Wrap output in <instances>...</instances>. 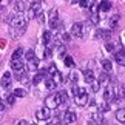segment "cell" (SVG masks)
<instances>
[{"label":"cell","mask_w":125,"mask_h":125,"mask_svg":"<svg viewBox=\"0 0 125 125\" xmlns=\"http://www.w3.org/2000/svg\"><path fill=\"white\" fill-rule=\"evenodd\" d=\"M51 56H52V50H51V48H46V50H45V59H50Z\"/></svg>","instance_id":"obj_42"},{"label":"cell","mask_w":125,"mask_h":125,"mask_svg":"<svg viewBox=\"0 0 125 125\" xmlns=\"http://www.w3.org/2000/svg\"><path fill=\"white\" fill-rule=\"evenodd\" d=\"M16 9L19 12H22L23 9H25V5H23V0H17L16 2Z\"/></svg>","instance_id":"obj_32"},{"label":"cell","mask_w":125,"mask_h":125,"mask_svg":"<svg viewBox=\"0 0 125 125\" xmlns=\"http://www.w3.org/2000/svg\"><path fill=\"white\" fill-rule=\"evenodd\" d=\"M97 82H99V85H105V86H107V85L110 83V74H108V73H105V71H102V73L99 74Z\"/></svg>","instance_id":"obj_11"},{"label":"cell","mask_w":125,"mask_h":125,"mask_svg":"<svg viewBox=\"0 0 125 125\" xmlns=\"http://www.w3.org/2000/svg\"><path fill=\"white\" fill-rule=\"evenodd\" d=\"M23 54H25L26 60H31V59H34V57H36V52H34V50H28L26 52H23Z\"/></svg>","instance_id":"obj_31"},{"label":"cell","mask_w":125,"mask_h":125,"mask_svg":"<svg viewBox=\"0 0 125 125\" xmlns=\"http://www.w3.org/2000/svg\"><path fill=\"white\" fill-rule=\"evenodd\" d=\"M6 104L8 105H14V104H16V97H14L12 94H9L8 97H6Z\"/></svg>","instance_id":"obj_38"},{"label":"cell","mask_w":125,"mask_h":125,"mask_svg":"<svg viewBox=\"0 0 125 125\" xmlns=\"http://www.w3.org/2000/svg\"><path fill=\"white\" fill-rule=\"evenodd\" d=\"M60 39H62L63 43H68L71 40V34H70V32H66V31H63V32H62V36H60Z\"/></svg>","instance_id":"obj_29"},{"label":"cell","mask_w":125,"mask_h":125,"mask_svg":"<svg viewBox=\"0 0 125 125\" xmlns=\"http://www.w3.org/2000/svg\"><path fill=\"white\" fill-rule=\"evenodd\" d=\"M116 119H117L121 124L125 122V110H124V108H119L117 111H116Z\"/></svg>","instance_id":"obj_17"},{"label":"cell","mask_w":125,"mask_h":125,"mask_svg":"<svg viewBox=\"0 0 125 125\" xmlns=\"http://www.w3.org/2000/svg\"><path fill=\"white\" fill-rule=\"evenodd\" d=\"M83 79H85V82L86 83H91L94 80V74H93V71L91 70H86L85 73H83Z\"/></svg>","instance_id":"obj_15"},{"label":"cell","mask_w":125,"mask_h":125,"mask_svg":"<svg viewBox=\"0 0 125 125\" xmlns=\"http://www.w3.org/2000/svg\"><path fill=\"white\" fill-rule=\"evenodd\" d=\"M17 125H30V122H26L25 119H22V121H19V122H17Z\"/></svg>","instance_id":"obj_44"},{"label":"cell","mask_w":125,"mask_h":125,"mask_svg":"<svg viewBox=\"0 0 125 125\" xmlns=\"http://www.w3.org/2000/svg\"><path fill=\"white\" fill-rule=\"evenodd\" d=\"M3 110H5V104L0 100V111H3Z\"/></svg>","instance_id":"obj_46"},{"label":"cell","mask_w":125,"mask_h":125,"mask_svg":"<svg viewBox=\"0 0 125 125\" xmlns=\"http://www.w3.org/2000/svg\"><path fill=\"white\" fill-rule=\"evenodd\" d=\"M86 125H99V124L94 122V121H88V122H86Z\"/></svg>","instance_id":"obj_45"},{"label":"cell","mask_w":125,"mask_h":125,"mask_svg":"<svg viewBox=\"0 0 125 125\" xmlns=\"http://www.w3.org/2000/svg\"><path fill=\"white\" fill-rule=\"evenodd\" d=\"M88 100H90V97H88L86 93L80 94V96H76V104H77L79 107H85V105L88 104Z\"/></svg>","instance_id":"obj_10"},{"label":"cell","mask_w":125,"mask_h":125,"mask_svg":"<svg viewBox=\"0 0 125 125\" xmlns=\"http://www.w3.org/2000/svg\"><path fill=\"white\" fill-rule=\"evenodd\" d=\"M102 68H104V71H105V73H110V71L113 70V65H111V62H110V60H107V59H104V60H102Z\"/></svg>","instance_id":"obj_21"},{"label":"cell","mask_w":125,"mask_h":125,"mask_svg":"<svg viewBox=\"0 0 125 125\" xmlns=\"http://www.w3.org/2000/svg\"><path fill=\"white\" fill-rule=\"evenodd\" d=\"M94 37H96V39H104V31H102V30H99V31L94 34Z\"/></svg>","instance_id":"obj_43"},{"label":"cell","mask_w":125,"mask_h":125,"mask_svg":"<svg viewBox=\"0 0 125 125\" xmlns=\"http://www.w3.org/2000/svg\"><path fill=\"white\" fill-rule=\"evenodd\" d=\"M105 50H107L108 52H113L114 51V45H113V43H110V42L105 43Z\"/></svg>","instance_id":"obj_39"},{"label":"cell","mask_w":125,"mask_h":125,"mask_svg":"<svg viewBox=\"0 0 125 125\" xmlns=\"http://www.w3.org/2000/svg\"><path fill=\"white\" fill-rule=\"evenodd\" d=\"M99 9H100V11H110V9H111V2H108V0H102V3L99 5Z\"/></svg>","instance_id":"obj_18"},{"label":"cell","mask_w":125,"mask_h":125,"mask_svg":"<svg viewBox=\"0 0 125 125\" xmlns=\"http://www.w3.org/2000/svg\"><path fill=\"white\" fill-rule=\"evenodd\" d=\"M83 93H86L85 88H82V86H77V85L73 86V94H74V96H80V94H83Z\"/></svg>","instance_id":"obj_26"},{"label":"cell","mask_w":125,"mask_h":125,"mask_svg":"<svg viewBox=\"0 0 125 125\" xmlns=\"http://www.w3.org/2000/svg\"><path fill=\"white\" fill-rule=\"evenodd\" d=\"M99 82H97V80H93V82H91V90H93V93H97V91H99Z\"/></svg>","instance_id":"obj_37"},{"label":"cell","mask_w":125,"mask_h":125,"mask_svg":"<svg viewBox=\"0 0 125 125\" xmlns=\"http://www.w3.org/2000/svg\"><path fill=\"white\" fill-rule=\"evenodd\" d=\"M62 121H63V124H73V122L77 121V116L73 111H65L63 116H62Z\"/></svg>","instance_id":"obj_5"},{"label":"cell","mask_w":125,"mask_h":125,"mask_svg":"<svg viewBox=\"0 0 125 125\" xmlns=\"http://www.w3.org/2000/svg\"><path fill=\"white\" fill-rule=\"evenodd\" d=\"M0 2H2V0H0Z\"/></svg>","instance_id":"obj_50"},{"label":"cell","mask_w":125,"mask_h":125,"mask_svg":"<svg viewBox=\"0 0 125 125\" xmlns=\"http://www.w3.org/2000/svg\"><path fill=\"white\" fill-rule=\"evenodd\" d=\"M46 125H54V122H48V124H46Z\"/></svg>","instance_id":"obj_48"},{"label":"cell","mask_w":125,"mask_h":125,"mask_svg":"<svg viewBox=\"0 0 125 125\" xmlns=\"http://www.w3.org/2000/svg\"><path fill=\"white\" fill-rule=\"evenodd\" d=\"M57 56L65 57V46L63 45H57Z\"/></svg>","instance_id":"obj_33"},{"label":"cell","mask_w":125,"mask_h":125,"mask_svg":"<svg viewBox=\"0 0 125 125\" xmlns=\"http://www.w3.org/2000/svg\"><path fill=\"white\" fill-rule=\"evenodd\" d=\"M51 39H52L51 31H45V32H43V43H45V45H50V43H51Z\"/></svg>","instance_id":"obj_25"},{"label":"cell","mask_w":125,"mask_h":125,"mask_svg":"<svg viewBox=\"0 0 125 125\" xmlns=\"http://www.w3.org/2000/svg\"><path fill=\"white\" fill-rule=\"evenodd\" d=\"M63 62H65V66H66V68H73V66L76 65L74 63V59L71 56H65L63 57Z\"/></svg>","instance_id":"obj_20"},{"label":"cell","mask_w":125,"mask_h":125,"mask_svg":"<svg viewBox=\"0 0 125 125\" xmlns=\"http://www.w3.org/2000/svg\"><path fill=\"white\" fill-rule=\"evenodd\" d=\"M114 59H116V62H117V63L121 65V66L125 65V54H124V51H122V50L114 54Z\"/></svg>","instance_id":"obj_14"},{"label":"cell","mask_w":125,"mask_h":125,"mask_svg":"<svg viewBox=\"0 0 125 125\" xmlns=\"http://www.w3.org/2000/svg\"><path fill=\"white\" fill-rule=\"evenodd\" d=\"M56 86H57V85L54 83V80H52L51 77H46V79H45V88H46V90H54Z\"/></svg>","instance_id":"obj_22"},{"label":"cell","mask_w":125,"mask_h":125,"mask_svg":"<svg viewBox=\"0 0 125 125\" xmlns=\"http://www.w3.org/2000/svg\"><path fill=\"white\" fill-rule=\"evenodd\" d=\"M36 17H37V20H39L40 23L45 22V16H43V12H42V11H40V12H37V14H36Z\"/></svg>","instance_id":"obj_40"},{"label":"cell","mask_w":125,"mask_h":125,"mask_svg":"<svg viewBox=\"0 0 125 125\" xmlns=\"http://www.w3.org/2000/svg\"><path fill=\"white\" fill-rule=\"evenodd\" d=\"M11 68L16 71V73H22V71H25V63L17 59V60H11Z\"/></svg>","instance_id":"obj_8"},{"label":"cell","mask_w":125,"mask_h":125,"mask_svg":"<svg viewBox=\"0 0 125 125\" xmlns=\"http://www.w3.org/2000/svg\"><path fill=\"white\" fill-rule=\"evenodd\" d=\"M0 83H2V86L5 90H8V88H11V83H12V76L9 74V73H5L2 76V80H0Z\"/></svg>","instance_id":"obj_7"},{"label":"cell","mask_w":125,"mask_h":125,"mask_svg":"<svg viewBox=\"0 0 125 125\" xmlns=\"http://www.w3.org/2000/svg\"><path fill=\"white\" fill-rule=\"evenodd\" d=\"M57 17H59V11H57V9H51L50 11V20H54Z\"/></svg>","instance_id":"obj_36"},{"label":"cell","mask_w":125,"mask_h":125,"mask_svg":"<svg viewBox=\"0 0 125 125\" xmlns=\"http://www.w3.org/2000/svg\"><path fill=\"white\" fill-rule=\"evenodd\" d=\"M50 116H51V113H50L48 108H39L36 111V119L37 121H48Z\"/></svg>","instance_id":"obj_4"},{"label":"cell","mask_w":125,"mask_h":125,"mask_svg":"<svg viewBox=\"0 0 125 125\" xmlns=\"http://www.w3.org/2000/svg\"><path fill=\"white\" fill-rule=\"evenodd\" d=\"M30 125H36V124H30Z\"/></svg>","instance_id":"obj_49"},{"label":"cell","mask_w":125,"mask_h":125,"mask_svg":"<svg viewBox=\"0 0 125 125\" xmlns=\"http://www.w3.org/2000/svg\"><path fill=\"white\" fill-rule=\"evenodd\" d=\"M23 56V48H16L14 50V52H12V60H17V59H20V57Z\"/></svg>","instance_id":"obj_23"},{"label":"cell","mask_w":125,"mask_h":125,"mask_svg":"<svg viewBox=\"0 0 125 125\" xmlns=\"http://www.w3.org/2000/svg\"><path fill=\"white\" fill-rule=\"evenodd\" d=\"M30 9H31V11L34 12V14L40 12V11H42V2H40V0H37V2H31Z\"/></svg>","instance_id":"obj_13"},{"label":"cell","mask_w":125,"mask_h":125,"mask_svg":"<svg viewBox=\"0 0 125 125\" xmlns=\"http://www.w3.org/2000/svg\"><path fill=\"white\" fill-rule=\"evenodd\" d=\"M51 79L54 80V83H56V85H59V83H62V82H63V80H65V77H63V76H62L60 73H59V71L52 74V77H51Z\"/></svg>","instance_id":"obj_16"},{"label":"cell","mask_w":125,"mask_h":125,"mask_svg":"<svg viewBox=\"0 0 125 125\" xmlns=\"http://www.w3.org/2000/svg\"><path fill=\"white\" fill-rule=\"evenodd\" d=\"M57 94H59L60 104H65V102H68V93H66V91H60V93H57Z\"/></svg>","instance_id":"obj_28"},{"label":"cell","mask_w":125,"mask_h":125,"mask_svg":"<svg viewBox=\"0 0 125 125\" xmlns=\"http://www.w3.org/2000/svg\"><path fill=\"white\" fill-rule=\"evenodd\" d=\"M79 3H80V6H82V8H88L90 6V0H79Z\"/></svg>","instance_id":"obj_41"},{"label":"cell","mask_w":125,"mask_h":125,"mask_svg":"<svg viewBox=\"0 0 125 125\" xmlns=\"http://www.w3.org/2000/svg\"><path fill=\"white\" fill-rule=\"evenodd\" d=\"M39 68V59L37 57H34V59H31V60H28V63L25 65V70H37Z\"/></svg>","instance_id":"obj_12"},{"label":"cell","mask_w":125,"mask_h":125,"mask_svg":"<svg viewBox=\"0 0 125 125\" xmlns=\"http://www.w3.org/2000/svg\"><path fill=\"white\" fill-rule=\"evenodd\" d=\"M102 119H104V113H100V111H97V113L94 114V119H93V121L99 124V122H102Z\"/></svg>","instance_id":"obj_35"},{"label":"cell","mask_w":125,"mask_h":125,"mask_svg":"<svg viewBox=\"0 0 125 125\" xmlns=\"http://www.w3.org/2000/svg\"><path fill=\"white\" fill-rule=\"evenodd\" d=\"M83 32L85 31H83V25H82V23H79V22L73 23V26H71V36L80 39V37H83Z\"/></svg>","instance_id":"obj_3"},{"label":"cell","mask_w":125,"mask_h":125,"mask_svg":"<svg viewBox=\"0 0 125 125\" xmlns=\"http://www.w3.org/2000/svg\"><path fill=\"white\" fill-rule=\"evenodd\" d=\"M12 96H14V97H25V96H26V91L25 90H22V88H16V90H14V93H12Z\"/></svg>","instance_id":"obj_24"},{"label":"cell","mask_w":125,"mask_h":125,"mask_svg":"<svg viewBox=\"0 0 125 125\" xmlns=\"http://www.w3.org/2000/svg\"><path fill=\"white\" fill-rule=\"evenodd\" d=\"M16 79L19 80L20 83H30L31 82V76L26 73V71H22V73H16Z\"/></svg>","instance_id":"obj_6"},{"label":"cell","mask_w":125,"mask_h":125,"mask_svg":"<svg viewBox=\"0 0 125 125\" xmlns=\"http://www.w3.org/2000/svg\"><path fill=\"white\" fill-rule=\"evenodd\" d=\"M90 22L93 23V25H97L99 23V16L96 12H91V16H90Z\"/></svg>","instance_id":"obj_30"},{"label":"cell","mask_w":125,"mask_h":125,"mask_svg":"<svg viewBox=\"0 0 125 125\" xmlns=\"http://www.w3.org/2000/svg\"><path fill=\"white\" fill-rule=\"evenodd\" d=\"M46 77H50V76H48V73H46L45 70H43V71H39L37 74H34V77H32L31 82L34 83V85H37V83H40L42 80H43V79H46Z\"/></svg>","instance_id":"obj_9"},{"label":"cell","mask_w":125,"mask_h":125,"mask_svg":"<svg viewBox=\"0 0 125 125\" xmlns=\"http://www.w3.org/2000/svg\"><path fill=\"white\" fill-rule=\"evenodd\" d=\"M79 73H77V71H73V73H70V77H68V80H70V82H73V83H76V82H77V80H79Z\"/></svg>","instance_id":"obj_27"},{"label":"cell","mask_w":125,"mask_h":125,"mask_svg":"<svg viewBox=\"0 0 125 125\" xmlns=\"http://www.w3.org/2000/svg\"><path fill=\"white\" fill-rule=\"evenodd\" d=\"M46 73H48V76H52L54 73H57V66L56 65H50L48 70H46Z\"/></svg>","instance_id":"obj_34"},{"label":"cell","mask_w":125,"mask_h":125,"mask_svg":"<svg viewBox=\"0 0 125 125\" xmlns=\"http://www.w3.org/2000/svg\"><path fill=\"white\" fill-rule=\"evenodd\" d=\"M54 125H63L62 122H59V121H54Z\"/></svg>","instance_id":"obj_47"},{"label":"cell","mask_w":125,"mask_h":125,"mask_svg":"<svg viewBox=\"0 0 125 125\" xmlns=\"http://www.w3.org/2000/svg\"><path fill=\"white\" fill-rule=\"evenodd\" d=\"M119 20H121V16H119V14H114V16L111 17V20H110V28H111V30H114V28H116V25L119 23Z\"/></svg>","instance_id":"obj_19"},{"label":"cell","mask_w":125,"mask_h":125,"mask_svg":"<svg viewBox=\"0 0 125 125\" xmlns=\"http://www.w3.org/2000/svg\"><path fill=\"white\" fill-rule=\"evenodd\" d=\"M9 23H11L12 28H25V26H26V20L20 16V14H17V16L11 17V19H9Z\"/></svg>","instance_id":"obj_2"},{"label":"cell","mask_w":125,"mask_h":125,"mask_svg":"<svg viewBox=\"0 0 125 125\" xmlns=\"http://www.w3.org/2000/svg\"><path fill=\"white\" fill-rule=\"evenodd\" d=\"M60 105V99H59V94H51L45 99V108L48 110H56L57 107Z\"/></svg>","instance_id":"obj_1"}]
</instances>
